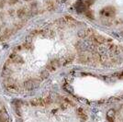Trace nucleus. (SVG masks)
Here are the masks:
<instances>
[{
  "label": "nucleus",
  "instance_id": "1a4fd4ad",
  "mask_svg": "<svg viewBox=\"0 0 123 122\" xmlns=\"http://www.w3.org/2000/svg\"><path fill=\"white\" fill-rule=\"evenodd\" d=\"M25 1H31V0H25Z\"/></svg>",
  "mask_w": 123,
  "mask_h": 122
},
{
  "label": "nucleus",
  "instance_id": "39448f33",
  "mask_svg": "<svg viewBox=\"0 0 123 122\" xmlns=\"http://www.w3.org/2000/svg\"><path fill=\"white\" fill-rule=\"evenodd\" d=\"M45 6H46L47 10L52 11L54 9V3L52 0H46L45 1Z\"/></svg>",
  "mask_w": 123,
  "mask_h": 122
},
{
  "label": "nucleus",
  "instance_id": "6e6552de",
  "mask_svg": "<svg viewBox=\"0 0 123 122\" xmlns=\"http://www.w3.org/2000/svg\"><path fill=\"white\" fill-rule=\"evenodd\" d=\"M15 2H17V0H10L9 4H15Z\"/></svg>",
  "mask_w": 123,
  "mask_h": 122
},
{
  "label": "nucleus",
  "instance_id": "20e7f679",
  "mask_svg": "<svg viewBox=\"0 0 123 122\" xmlns=\"http://www.w3.org/2000/svg\"><path fill=\"white\" fill-rule=\"evenodd\" d=\"M63 20L65 21V23H66L67 25H74V24H76L77 21L72 18V17H69V16H66V17H64L63 18Z\"/></svg>",
  "mask_w": 123,
  "mask_h": 122
},
{
  "label": "nucleus",
  "instance_id": "f03ea898",
  "mask_svg": "<svg viewBox=\"0 0 123 122\" xmlns=\"http://www.w3.org/2000/svg\"><path fill=\"white\" fill-rule=\"evenodd\" d=\"M0 122H8V116L4 106L0 105Z\"/></svg>",
  "mask_w": 123,
  "mask_h": 122
},
{
  "label": "nucleus",
  "instance_id": "7ed1b4c3",
  "mask_svg": "<svg viewBox=\"0 0 123 122\" xmlns=\"http://www.w3.org/2000/svg\"><path fill=\"white\" fill-rule=\"evenodd\" d=\"M27 14H28V9L26 7H21V8H19L18 10L17 11V15H18V18H25V16Z\"/></svg>",
  "mask_w": 123,
  "mask_h": 122
},
{
  "label": "nucleus",
  "instance_id": "f257e3e1",
  "mask_svg": "<svg viewBox=\"0 0 123 122\" xmlns=\"http://www.w3.org/2000/svg\"><path fill=\"white\" fill-rule=\"evenodd\" d=\"M115 13H116V9L113 6H107L101 10V15L106 18H111L115 15Z\"/></svg>",
  "mask_w": 123,
  "mask_h": 122
},
{
  "label": "nucleus",
  "instance_id": "0eeeda50",
  "mask_svg": "<svg viewBox=\"0 0 123 122\" xmlns=\"http://www.w3.org/2000/svg\"><path fill=\"white\" fill-rule=\"evenodd\" d=\"M86 16H87V17H89L90 18H93L92 13H90V11H87V12H86Z\"/></svg>",
  "mask_w": 123,
  "mask_h": 122
},
{
  "label": "nucleus",
  "instance_id": "423d86ee",
  "mask_svg": "<svg viewBox=\"0 0 123 122\" xmlns=\"http://www.w3.org/2000/svg\"><path fill=\"white\" fill-rule=\"evenodd\" d=\"M57 3H59V4H63V3H65L67 0H55Z\"/></svg>",
  "mask_w": 123,
  "mask_h": 122
}]
</instances>
